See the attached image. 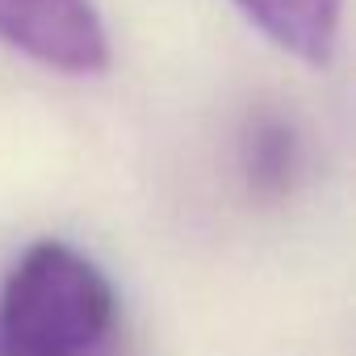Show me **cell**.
<instances>
[{
	"label": "cell",
	"mask_w": 356,
	"mask_h": 356,
	"mask_svg": "<svg viewBox=\"0 0 356 356\" xmlns=\"http://www.w3.org/2000/svg\"><path fill=\"white\" fill-rule=\"evenodd\" d=\"M0 42L63 76L109 67V30L92 0H0Z\"/></svg>",
	"instance_id": "2"
},
{
	"label": "cell",
	"mask_w": 356,
	"mask_h": 356,
	"mask_svg": "<svg viewBox=\"0 0 356 356\" xmlns=\"http://www.w3.org/2000/svg\"><path fill=\"white\" fill-rule=\"evenodd\" d=\"M0 356H122L113 281L63 239H38L0 285Z\"/></svg>",
	"instance_id": "1"
},
{
	"label": "cell",
	"mask_w": 356,
	"mask_h": 356,
	"mask_svg": "<svg viewBox=\"0 0 356 356\" xmlns=\"http://www.w3.org/2000/svg\"><path fill=\"white\" fill-rule=\"evenodd\" d=\"M243 151H248V172H252L256 185L281 189L289 181V172H293V134H289L285 122H273V118L256 122Z\"/></svg>",
	"instance_id": "4"
},
{
	"label": "cell",
	"mask_w": 356,
	"mask_h": 356,
	"mask_svg": "<svg viewBox=\"0 0 356 356\" xmlns=\"http://www.w3.org/2000/svg\"><path fill=\"white\" fill-rule=\"evenodd\" d=\"M231 5L285 55L310 67L331 63L343 0H231Z\"/></svg>",
	"instance_id": "3"
}]
</instances>
